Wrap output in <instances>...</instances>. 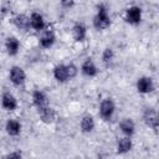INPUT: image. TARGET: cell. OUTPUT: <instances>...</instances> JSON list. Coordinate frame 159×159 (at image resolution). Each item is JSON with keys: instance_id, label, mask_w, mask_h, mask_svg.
<instances>
[{"instance_id": "1", "label": "cell", "mask_w": 159, "mask_h": 159, "mask_svg": "<svg viewBox=\"0 0 159 159\" xmlns=\"http://www.w3.org/2000/svg\"><path fill=\"white\" fill-rule=\"evenodd\" d=\"M112 25V19L109 15V7L107 4L101 2L96 6V14L92 19V26L97 31H104Z\"/></svg>"}, {"instance_id": "2", "label": "cell", "mask_w": 159, "mask_h": 159, "mask_svg": "<svg viewBox=\"0 0 159 159\" xmlns=\"http://www.w3.org/2000/svg\"><path fill=\"white\" fill-rule=\"evenodd\" d=\"M116 111H117V106H116V102L113 98L111 97H106L103 98L99 104H98V116L104 122H109L113 119L114 114H116Z\"/></svg>"}, {"instance_id": "3", "label": "cell", "mask_w": 159, "mask_h": 159, "mask_svg": "<svg viewBox=\"0 0 159 159\" xmlns=\"http://www.w3.org/2000/svg\"><path fill=\"white\" fill-rule=\"evenodd\" d=\"M124 21L130 25V26H138L142 20H143V10L140 6L138 5H130L125 9L124 11V16H123Z\"/></svg>"}, {"instance_id": "4", "label": "cell", "mask_w": 159, "mask_h": 159, "mask_svg": "<svg viewBox=\"0 0 159 159\" xmlns=\"http://www.w3.org/2000/svg\"><path fill=\"white\" fill-rule=\"evenodd\" d=\"M7 78H9L10 83L14 87H22L26 82V72L22 67L17 66V65H14L9 68Z\"/></svg>"}, {"instance_id": "5", "label": "cell", "mask_w": 159, "mask_h": 159, "mask_svg": "<svg viewBox=\"0 0 159 159\" xmlns=\"http://www.w3.org/2000/svg\"><path fill=\"white\" fill-rule=\"evenodd\" d=\"M142 119L149 129H152V130L159 129V112L154 107L144 108L143 114H142Z\"/></svg>"}, {"instance_id": "6", "label": "cell", "mask_w": 159, "mask_h": 159, "mask_svg": "<svg viewBox=\"0 0 159 159\" xmlns=\"http://www.w3.org/2000/svg\"><path fill=\"white\" fill-rule=\"evenodd\" d=\"M80 72L82 76H84L87 78H94L98 76L99 70H98L97 63L91 57H87L82 61V63L80 66Z\"/></svg>"}, {"instance_id": "7", "label": "cell", "mask_w": 159, "mask_h": 159, "mask_svg": "<svg viewBox=\"0 0 159 159\" xmlns=\"http://www.w3.org/2000/svg\"><path fill=\"white\" fill-rule=\"evenodd\" d=\"M154 81L149 76H140L135 81V89L139 94H149L154 91Z\"/></svg>"}, {"instance_id": "8", "label": "cell", "mask_w": 159, "mask_h": 159, "mask_svg": "<svg viewBox=\"0 0 159 159\" xmlns=\"http://www.w3.org/2000/svg\"><path fill=\"white\" fill-rule=\"evenodd\" d=\"M31 102H32L34 107L37 111H40V109L50 106V97L42 89H34L31 93Z\"/></svg>"}, {"instance_id": "9", "label": "cell", "mask_w": 159, "mask_h": 159, "mask_svg": "<svg viewBox=\"0 0 159 159\" xmlns=\"http://www.w3.org/2000/svg\"><path fill=\"white\" fill-rule=\"evenodd\" d=\"M71 35L75 42L77 43H82L87 40V35H88V29L86 26V24H83L82 21H77L72 25L71 27Z\"/></svg>"}, {"instance_id": "10", "label": "cell", "mask_w": 159, "mask_h": 159, "mask_svg": "<svg viewBox=\"0 0 159 159\" xmlns=\"http://www.w3.org/2000/svg\"><path fill=\"white\" fill-rule=\"evenodd\" d=\"M56 42V34L52 29L46 27L42 32H40L39 37V46L42 50H50Z\"/></svg>"}, {"instance_id": "11", "label": "cell", "mask_w": 159, "mask_h": 159, "mask_svg": "<svg viewBox=\"0 0 159 159\" xmlns=\"http://www.w3.org/2000/svg\"><path fill=\"white\" fill-rule=\"evenodd\" d=\"M1 107L5 112H14L19 108V101L14 93L5 91L1 94Z\"/></svg>"}, {"instance_id": "12", "label": "cell", "mask_w": 159, "mask_h": 159, "mask_svg": "<svg viewBox=\"0 0 159 159\" xmlns=\"http://www.w3.org/2000/svg\"><path fill=\"white\" fill-rule=\"evenodd\" d=\"M52 76L53 80L57 83H67L71 81L70 75H68V70H67V63H57L53 68H52Z\"/></svg>"}, {"instance_id": "13", "label": "cell", "mask_w": 159, "mask_h": 159, "mask_svg": "<svg viewBox=\"0 0 159 159\" xmlns=\"http://www.w3.org/2000/svg\"><path fill=\"white\" fill-rule=\"evenodd\" d=\"M4 47H5V51H6L7 56L15 57V56H17V53L20 52L21 42H20V40H19L16 36H7V37L5 39Z\"/></svg>"}, {"instance_id": "14", "label": "cell", "mask_w": 159, "mask_h": 159, "mask_svg": "<svg viewBox=\"0 0 159 159\" xmlns=\"http://www.w3.org/2000/svg\"><path fill=\"white\" fill-rule=\"evenodd\" d=\"M30 26H31V30L36 32H42L47 27L43 15L39 11H32L30 14Z\"/></svg>"}, {"instance_id": "15", "label": "cell", "mask_w": 159, "mask_h": 159, "mask_svg": "<svg viewBox=\"0 0 159 159\" xmlns=\"http://www.w3.org/2000/svg\"><path fill=\"white\" fill-rule=\"evenodd\" d=\"M96 129V119L91 113H86L80 119V130L83 134H91Z\"/></svg>"}, {"instance_id": "16", "label": "cell", "mask_w": 159, "mask_h": 159, "mask_svg": "<svg viewBox=\"0 0 159 159\" xmlns=\"http://www.w3.org/2000/svg\"><path fill=\"white\" fill-rule=\"evenodd\" d=\"M4 129L9 137H19L22 132V123L17 118H9L5 122Z\"/></svg>"}, {"instance_id": "17", "label": "cell", "mask_w": 159, "mask_h": 159, "mask_svg": "<svg viewBox=\"0 0 159 159\" xmlns=\"http://www.w3.org/2000/svg\"><path fill=\"white\" fill-rule=\"evenodd\" d=\"M37 114H39V118L40 120L43 123V124H52L56 122L57 119V112L53 107L48 106V107H45L40 111H37Z\"/></svg>"}, {"instance_id": "18", "label": "cell", "mask_w": 159, "mask_h": 159, "mask_svg": "<svg viewBox=\"0 0 159 159\" xmlns=\"http://www.w3.org/2000/svg\"><path fill=\"white\" fill-rule=\"evenodd\" d=\"M118 129L122 133V135L133 137L135 134V122L129 117L122 118L118 123Z\"/></svg>"}, {"instance_id": "19", "label": "cell", "mask_w": 159, "mask_h": 159, "mask_svg": "<svg viewBox=\"0 0 159 159\" xmlns=\"http://www.w3.org/2000/svg\"><path fill=\"white\" fill-rule=\"evenodd\" d=\"M133 149V140L132 137H127V135H122L120 138H118L117 143H116V152L119 155H125L128 154L130 150Z\"/></svg>"}, {"instance_id": "20", "label": "cell", "mask_w": 159, "mask_h": 159, "mask_svg": "<svg viewBox=\"0 0 159 159\" xmlns=\"http://www.w3.org/2000/svg\"><path fill=\"white\" fill-rule=\"evenodd\" d=\"M11 22L20 31H29V30H31V26H30V15H26V14H16L15 16H12Z\"/></svg>"}, {"instance_id": "21", "label": "cell", "mask_w": 159, "mask_h": 159, "mask_svg": "<svg viewBox=\"0 0 159 159\" xmlns=\"http://www.w3.org/2000/svg\"><path fill=\"white\" fill-rule=\"evenodd\" d=\"M116 58V52L112 47H106L103 48L102 53H101V62L104 65V66H111L113 63Z\"/></svg>"}, {"instance_id": "22", "label": "cell", "mask_w": 159, "mask_h": 159, "mask_svg": "<svg viewBox=\"0 0 159 159\" xmlns=\"http://www.w3.org/2000/svg\"><path fill=\"white\" fill-rule=\"evenodd\" d=\"M22 158H24V153L20 149H14L6 153L5 155H2V159H22Z\"/></svg>"}, {"instance_id": "23", "label": "cell", "mask_w": 159, "mask_h": 159, "mask_svg": "<svg viewBox=\"0 0 159 159\" xmlns=\"http://www.w3.org/2000/svg\"><path fill=\"white\" fill-rule=\"evenodd\" d=\"M67 70H68V75H70L71 81H72L73 78H76L77 75H78V72H80V67H78L77 65H75L73 62L67 63Z\"/></svg>"}, {"instance_id": "24", "label": "cell", "mask_w": 159, "mask_h": 159, "mask_svg": "<svg viewBox=\"0 0 159 159\" xmlns=\"http://www.w3.org/2000/svg\"><path fill=\"white\" fill-rule=\"evenodd\" d=\"M60 5L65 10H70L76 5V0H60Z\"/></svg>"}, {"instance_id": "25", "label": "cell", "mask_w": 159, "mask_h": 159, "mask_svg": "<svg viewBox=\"0 0 159 159\" xmlns=\"http://www.w3.org/2000/svg\"><path fill=\"white\" fill-rule=\"evenodd\" d=\"M27 1H30V0H27Z\"/></svg>"}]
</instances>
